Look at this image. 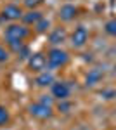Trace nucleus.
<instances>
[{"mask_svg": "<svg viewBox=\"0 0 116 130\" xmlns=\"http://www.w3.org/2000/svg\"><path fill=\"white\" fill-rule=\"evenodd\" d=\"M7 59H9V52L4 49V47H0V62H5Z\"/></svg>", "mask_w": 116, "mask_h": 130, "instance_id": "17", "label": "nucleus"}, {"mask_svg": "<svg viewBox=\"0 0 116 130\" xmlns=\"http://www.w3.org/2000/svg\"><path fill=\"white\" fill-rule=\"evenodd\" d=\"M42 4H43V0H24V5H26L29 10H31V9H37L38 5H42Z\"/></svg>", "mask_w": 116, "mask_h": 130, "instance_id": "16", "label": "nucleus"}, {"mask_svg": "<svg viewBox=\"0 0 116 130\" xmlns=\"http://www.w3.org/2000/svg\"><path fill=\"white\" fill-rule=\"evenodd\" d=\"M29 35V30L24 24H10L5 30V40L16 52L23 49V40Z\"/></svg>", "mask_w": 116, "mask_h": 130, "instance_id": "1", "label": "nucleus"}, {"mask_svg": "<svg viewBox=\"0 0 116 130\" xmlns=\"http://www.w3.org/2000/svg\"><path fill=\"white\" fill-rule=\"evenodd\" d=\"M29 115L37 120H47L52 116V108L47 104H42V102H35L29 106Z\"/></svg>", "mask_w": 116, "mask_h": 130, "instance_id": "4", "label": "nucleus"}, {"mask_svg": "<svg viewBox=\"0 0 116 130\" xmlns=\"http://www.w3.org/2000/svg\"><path fill=\"white\" fill-rule=\"evenodd\" d=\"M43 16H42V12H38V10H35V9H31L29 12H26V14H23V23L24 24H37L40 19H42Z\"/></svg>", "mask_w": 116, "mask_h": 130, "instance_id": "11", "label": "nucleus"}, {"mask_svg": "<svg viewBox=\"0 0 116 130\" xmlns=\"http://www.w3.org/2000/svg\"><path fill=\"white\" fill-rule=\"evenodd\" d=\"M23 9H21L19 5H16V4H9V5H5L4 10H2V19L5 21H18L23 18Z\"/></svg>", "mask_w": 116, "mask_h": 130, "instance_id": "6", "label": "nucleus"}, {"mask_svg": "<svg viewBox=\"0 0 116 130\" xmlns=\"http://www.w3.org/2000/svg\"><path fill=\"white\" fill-rule=\"evenodd\" d=\"M38 102H42V104H47V106H52V97H48V95H42Z\"/></svg>", "mask_w": 116, "mask_h": 130, "instance_id": "19", "label": "nucleus"}, {"mask_svg": "<svg viewBox=\"0 0 116 130\" xmlns=\"http://www.w3.org/2000/svg\"><path fill=\"white\" fill-rule=\"evenodd\" d=\"M7 121H9V111L5 109L4 106H0V127L5 125Z\"/></svg>", "mask_w": 116, "mask_h": 130, "instance_id": "15", "label": "nucleus"}, {"mask_svg": "<svg viewBox=\"0 0 116 130\" xmlns=\"http://www.w3.org/2000/svg\"><path fill=\"white\" fill-rule=\"evenodd\" d=\"M48 26H50V21H48V19H43V18H42V19H40L38 23L35 24V30L38 31V33H45V31L48 30Z\"/></svg>", "mask_w": 116, "mask_h": 130, "instance_id": "13", "label": "nucleus"}, {"mask_svg": "<svg viewBox=\"0 0 116 130\" xmlns=\"http://www.w3.org/2000/svg\"><path fill=\"white\" fill-rule=\"evenodd\" d=\"M37 85L38 87H48V85H52L54 83V75L50 73V71H42L38 76H37Z\"/></svg>", "mask_w": 116, "mask_h": 130, "instance_id": "12", "label": "nucleus"}, {"mask_svg": "<svg viewBox=\"0 0 116 130\" xmlns=\"http://www.w3.org/2000/svg\"><path fill=\"white\" fill-rule=\"evenodd\" d=\"M68 52L62 49H57V47H54V49L48 50L47 54V66L48 68H52V70H56V68H61V66H64L66 62H68Z\"/></svg>", "mask_w": 116, "mask_h": 130, "instance_id": "2", "label": "nucleus"}, {"mask_svg": "<svg viewBox=\"0 0 116 130\" xmlns=\"http://www.w3.org/2000/svg\"><path fill=\"white\" fill-rule=\"evenodd\" d=\"M69 92H71V87L66 82H54L52 83V97L62 101L69 97Z\"/></svg>", "mask_w": 116, "mask_h": 130, "instance_id": "7", "label": "nucleus"}, {"mask_svg": "<svg viewBox=\"0 0 116 130\" xmlns=\"http://www.w3.org/2000/svg\"><path fill=\"white\" fill-rule=\"evenodd\" d=\"M64 101H66V99H62L61 102H59V109H61V111H64V113H66V111H68L69 108H71V104H69V102H64Z\"/></svg>", "mask_w": 116, "mask_h": 130, "instance_id": "18", "label": "nucleus"}, {"mask_svg": "<svg viewBox=\"0 0 116 130\" xmlns=\"http://www.w3.org/2000/svg\"><path fill=\"white\" fill-rule=\"evenodd\" d=\"M47 66V57L42 54V52H35V54H29L28 57V68L35 73H42Z\"/></svg>", "mask_w": 116, "mask_h": 130, "instance_id": "3", "label": "nucleus"}, {"mask_svg": "<svg viewBox=\"0 0 116 130\" xmlns=\"http://www.w3.org/2000/svg\"><path fill=\"white\" fill-rule=\"evenodd\" d=\"M64 40H66V30L64 28H56V30L50 31V35H48V42L52 45H59Z\"/></svg>", "mask_w": 116, "mask_h": 130, "instance_id": "9", "label": "nucleus"}, {"mask_svg": "<svg viewBox=\"0 0 116 130\" xmlns=\"http://www.w3.org/2000/svg\"><path fill=\"white\" fill-rule=\"evenodd\" d=\"M88 40V31L85 26H78L75 28V31L71 33V45L75 49H81Z\"/></svg>", "mask_w": 116, "mask_h": 130, "instance_id": "5", "label": "nucleus"}, {"mask_svg": "<svg viewBox=\"0 0 116 130\" xmlns=\"http://www.w3.org/2000/svg\"><path fill=\"white\" fill-rule=\"evenodd\" d=\"M104 30H106L107 35H113V37H116V19H109L104 24Z\"/></svg>", "mask_w": 116, "mask_h": 130, "instance_id": "14", "label": "nucleus"}, {"mask_svg": "<svg viewBox=\"0 0 116 130\" xmlns=\"http://www.w3.org/2000/svg\"><path fill=\"white\" fill-rule=\"evenodd\" d=\"M76 12H78V9L73 5V4H66V5H62L61 10H59V19L64 21V23L73 21L75 18H76Z\"/></svg>", "mask_w": 116, "mask_h": 130, "instance_id": "8", "label": "nucleus"}, {"mask_svg": "<svg viewBox=\"0 0 116 130\" xmlns=\"http://www.w3.org/2000/svg\"><path fill=\"white\" fill-rule=\"evenodd\" d=\"M102 76H104V71L99 70V68H94V70L88 71L87 78H85V83H87L88 87H92V85H95V83H99V82L102 80Z\"/></svg>", "mask_w": 116, "mask_h": 130, "instance_id": "10", "label": "nucleus"}]
</instances>
